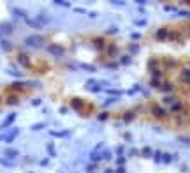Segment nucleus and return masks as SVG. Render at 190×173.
I'll return each instance as SVG.
<instances>
[{"label":"nucleus","instance_id":"obj_2","mask_svg":"<svg viewBox=\"0 0 190 173\" xmlns=\"http://www.w3.org/2000/svg\"><path fill=\"white\" fill-rule=\"evenodd\" d=\"M14 118H16V113H11V115H9V117L2 122V124H0V129H5L7 125H11V124L14 122Z\"/></svg>","mask_w":190,"mask_h":173},{"label":"nucleus","instance_id":"obj_6","mask_svg":"<svg viewBox=\"0 0 190 173\" xmlns=\"http://www.w3.org/2000/svg\"><path fill=\"white\" fill-rule=\"evenodd\" d=\"M5 156H9V157H16L18 152H16V150H5Z\"/></svg>","mask_w":190,"mask_h":173},{"label":"nucleus","instance_id":"obj_9","mask_svg":"<svg viewBox=\"0 0 190 173\" xmlns=\"http://www.w3.org/2000/svg\"><path fill=\"white\" fill-rule=\"evenodd\" d=\"M56 6H63V7H69V4H65V2H55Z\"/></svg>","mask_w":190,"mask_h":173},{"label":"nucleus","instance_id":"obj_3","mask_svg":"<svg viewBox=\"0 0 190 173\" xmlns=\"http://www.w3.org/2000/svg\"><path fill=\"white\" fill-rule=\"evenodd\" d=\"M49 53H55V55H62V48L60 46H49Z\"/></svg>","mask_w":190,"mask_h":173},{"label":"nucleus","instance_id":"obj_8","mask_svg":"<svg viewBox=\"0 0 190 173\" xmlns=\"http://www.w3.org/2000/svg\"><path fill=\"white\" fill-rule=\"evenodd\" d=\"M2 46H4L5 50H9V48H11V44H9V42H5V41H2Z\"/></svg>","mask_w":190,"mask_h":173},{"label":"nucleus","instance_id":"obj_7","mask_svg":"<svg viewBox=\"0 0 190 173\" xmlns=\"http://www.w3.org/2000/svg\"><path fill=\"white\" fill-rule=\"evenodd\" d=\"M0 163H2L4 166H12V163H9L7 159H0Z\"/></svg>","mask_w":190,"mask_h":173},{"label":"nucleus","instance_id":"obj_5","mask_svg":"<svg viewBox=\"0 0 190 173\" xmlns=\"http://www.w3.org/2000/svg\"><path fill=\"white\" fill-rule=\"evenodd\" d=\"M18 101H19V99H18V97H14V95H9V97H5V102H7V104H16Z\"/></svg>","mask_w":190,"mask_h":173},{"label":"nucleus","instance_id":"obj_4","mask_svg":"<svg viewBox=\"0 0 190 173\" xmlns=\"http://www.w3.org/2000/svg\"><path fill=\"white\" fill-rule=\"evenodd\" d=\"M18 133H19L18 129H12V131H11V134H9V136H5V140H7V141H12V140L16 138V134H18Z\"/></svg>","mask_w":190,"mask_h":173},{"label":"nucleus","instance_id":"obj_1","mask_svg":"<svg viewBox=\"0 0 190 173\" xmlns=\"http://www.w3.org/2000/svg\"><path fill=\"white\" fill-rule=\"evenodd\" d=\"M25 44H27V46H34V48H39V46H42V44H44V39H42V37H39V35H34V37H27V39H25Z\"/></svg>","mask_w":190,"mask_h":173}]
</instances>
